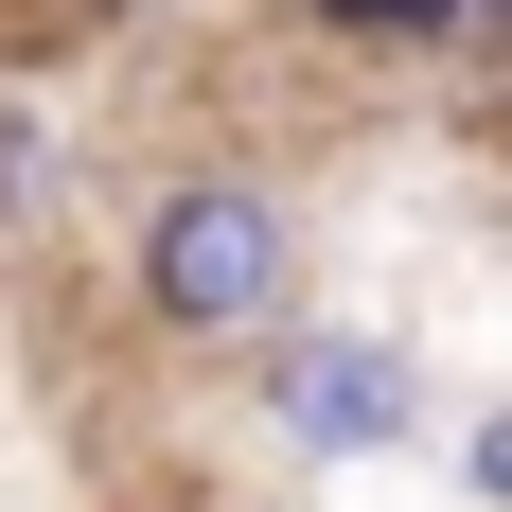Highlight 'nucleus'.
Here are the masks:
<instances>
[{"instance_id": "f03ea898", "label": "nucleus", "mask_w": 512, "mask_h": 512, "mask_svg": "<svg viewBox=\"0 0 512 512\" xmlns=\"http://www.w3.org/2000/svg\"><path fill=\"white\" fill-rule=\"evenodd\" d=\"M265 424L301 460H389L424 424V354L371 318H265Z\"/></svg>"}, {"instance_id": "f257e3e1", "label": "nucleus", "mask_w": 512, "mask_h": 512, "mask_svg": "<svg viewBox=\"0 0 512 512\" xmlns=\"http://www.w3.org/2000/svg\"><path fill=\"white\" fill-rule=\"evenodd\" d=\"M283 283H301V230H283V195H265L248 159H195V177L142 195V318L159 336L230 354V336L283 318Z\"/></svg>"}, {"instance_id": "7ed1b4c3", "label": "nucleus", "mask_w": 512, "mask_h": 512, "mask_svg": "<svg viewBox=\"0 0 512 512\" xmlns=\"http://www.w3.org/2000/svg\"><path fill=\"white\" fill-rule=\"evenodd\" d=\"M336 36H477V0H318Z\"/></svg>"}, {"instance_id": "20e7f679", "label": "nucleus", "mask_w": 512, "mask_h": 512, "mask_svg": "<svg viewBox=\"0 0 512 512\" xmlns=\"http://www.w3.org/2000/svg\"><path fill=\"white\" fill-rule=\"evenodd\" d=\"M89 18H142V0H89Z\"/></svg>"}]
</instances>
